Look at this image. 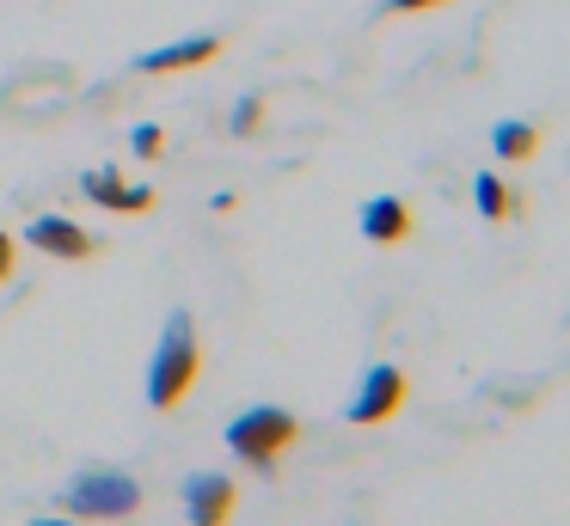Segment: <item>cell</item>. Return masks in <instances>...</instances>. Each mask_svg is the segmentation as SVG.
Here are the masks:
<instances>
[{
  "instance_id": "6da1fadb",
  "label": "cell",
  "mask_w": 570,
  "mask_h": 526,
  "mask_svg": "<svg viewBox=\"0 0 570 526\" xmlns=\"http://www.w3.org/2000/svg\"><path fill=\"white\" fill-rule=\"evenodd\" d=\"M197 374H203L197 325H190V312H173L160 343H154V361H148V404L154 410H178L185 391L197 386Z\"/></svg>"
},
{
  "instance_id": "7a4b0ae2",
  "label": "cell",
  "mask_w": 570,
  "mask_h": 526,
  "mask_svg": "<svg viewBox=\"0 0 570 526\" xmlns=\"http://www.w3.org/2000/svg\"><path fill=\"white\" fill-rule=\"evenodd\" d=\"M295 440H301V416L283 410V404H258V410H239L234 423H227V453L258 465V472H271Z\"/></svg>"
},
{
  "instance_id": "3957f363",
  "label": "cell",
  "mask_w": 570,
  "mask_h": 526,
  "mask_svg": "<svg viewBox=\"0 0 570 526\" xmlns=\"http://www.w3.org/2000/svg\"><path fill=\"white\" fill-rule=\"evenodd\" d=\"M136 508H141V484L129 472H111V465L80 472L68 484V514H80V520H129Z\"/></svg>"
},
{
  "instance_id": "277c9868",
  "label": "cell",
  "mask_w": 570,
  "mask_h": 526,
  "mask_svg": "<svg viewBox=\"0 0 570 526\" xmlns=\"http://www.w3.org/2000/svg\"><path fill=\"white\" fill-rule=\"evenodd\" d=\"M399 404H405V374H399L393 361H374L368 374H362L356 398H350V423L374 428V423H386V416H393Z\"/></svg>"
},
{
  "instance_id": "5b68a950",
  "label": "cell",
  "mask_w": 570,
  "mask_h": 526,
  "mask_svg": "<svg viewBox=\"0 0 570 526\" xmlns=\"http://www.w3.org/2000/svg\"><path fill=\"white\" fill-rule=\"evenodd\" d=\"M234 502H239L234 477H222V472H190L185 477V514H190V526H227V520H234Z\"/></svg>"
},
{
  "instance_id": "8992f818",
  "label": "cell",
  "mask_w": 570,
  "mask_h": 526,
  "mask_svg": "<svg viewBox=\"0 0 570 526\" xmlns=\"http://www.w3.org/2000/svg\"><path fill=\"white\" fill-rule=\"evenodd\" d=\"M26 245H38L43 257H62V264H87V257L99 251V239H92L87 227H75L68 215H38L26 227Z\"/></svg>"
},
{
  "instance_id": "52a82bcc",
  "label": "cell",
  "mask_w": 570,
  "mask_h": 526,
  "mask_svg": "<svg viewBox=\"0 0 570 526\" xmlns=\"http://www.w3.org/2000/svg\"><path fill=\"white\" fill-rule=\"evenodd\" d=\"M80 190H87V202L111 208V215H148V208H154L148 183H124L111 166H92L87 178H80Z\"/></svg>"
},
{
  "instance_id": "ba28073f",
  "label": "cell",
  "mask_w": 570,
  "mask_h": 526,
  "mask_svg": "<svg viewBox=\"0 0 570 526\" xmlns=\"http://www.w3.org/2000/svg\"><path fill=\"white\" fill-rule=\"evenodd\" d=\"M215 56H222V37H178L166 49H148L136 68L141 73H185V68H209Z\"/></svg>"
},
{
  "instance_id": "9c48e42d",
  "label": "cell",
  "mask_w": 570,
  "mask_h": 526,
  "mask_svg": "<svg viewBox=\"0 0 570 526\" xmlns=\"http://www.w3.org/2000/svg\"><path fill=\"white\" fill-rule=\"evenodd\" d=\"M362 239L368 245L411 239V202H399V196H374V202H362Z\"/></svg>"
},
{
  "instance_id": "30bf717a",
  "label": "cell",
  "mask_w": 570,
  "mask_h": 526,
  "mask_svg": "<svg viewBox=\"0 0 570 526\" xmlns=\"http://www.w3.org/2000/svg\"><path fill=\"white\" fill-rule=\"evenodd\" d=\"M491 147H497V159L521 166V159L540 153V129H533V122H497V129H491Z\"/></svg>"
},
{
  "instance_id": "8fae6325",
  "label": "cell",
  "mask_w": 570,
  "mask_h": 526,
  "mask_svg": "<svg viewBox=\"0 0 570 526\" xmlns=\"http://www.w3.org/2000/svg\"><path fill=\"white\" fill-rule=\"evenodd\" d=\"M472 202H479L484 220H509V215H515V196H509V183L497 178V171H479V178H472Z\"/></svg>"
},
{
  "instance_id": "7c38bea8",
  "label": "cell",
  "mask_w": 570,
  "mask_h": 526,
  "mask_svg": "<svg viewBox=\"0 0 570 526\" xmlns=\"http://www.w3.org/2000/svg\"><path fill=\"white\" fill-rule=\"evenodd\" d=\"M258 117H264V98L246 92V98H239V110H234V135H252V129H258Z\"/></svg>"
},
{
  "instance_id": "4fadbf2b",
  "label": "cell",
  "mask_w": 570,
  "mask_h": 526,
  "mask_svg": "<svg viewBox=\"0 0 570 526\" xmlns=\"http://www.w3.org/2000/svg\"><path fill=\"white\" fill-rule=\"evenodd\" d=\"M129 147H136V159H160V147H166V135L154 129V122H141L136 135H129Z\"/></svg>"
},
{
  "instance_id": "5bb4252c",
  "label": "cell",
  "mask_w": 570,
  "mask_h": 526,
  "mask_svg": "<svg viewBox=\"0 0 570 526\" xmlns=\"http://www.w3.org/2000/svg\"><path fill=\"white\" fill-rule=\"evenodd\" d=\"M13 269H19V245L13 232H0V281H13Z\"/></svg>"
},
{
  "instance_id": "9a60e30c",
  "label": "cell",
  "mask_w": 570,
  "mask_h": 526,
  "mask_svg": "<svg viewBox=\"0 0 570 526\" xmlns=\"http://www.w3.org/2000/svg\"><path fill=\"white\" fill-rule=\"evenodd\" d=\"M435 7H454V0H386V12H435Z\"/></svg>"
},
{
  "instance_id": "2e32d148",
  "label": "cell",
  "mask_w": 570,
  "mask_h": 526,
  "mask_svg": "<svg viewBox=\"0 0 570 526\" xmlns=\"http://www.w3.org/2000/svg\"><path fill=\"white\" fill-rule=\"evenodd\" d=\"M38 526H80V520H38Z\"/></svg>"
}]
</instances>
